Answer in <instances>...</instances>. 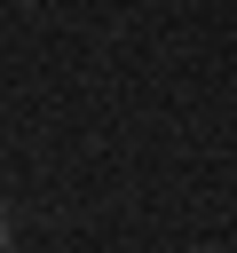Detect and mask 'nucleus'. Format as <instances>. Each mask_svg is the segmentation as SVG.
<instances>
[{"instance_id": "obj_1", "label": "nucleus", "mask_w": 237, "mask_h": 253, "mask_svg": "<svg viewBox=\"0 0 237 253\" xmlns=\"http://www.w3.org/2000/svg\"><path fill=\"white\" fill-rule=\"evenodd\" d=\"M0 253H8V206H0Z\"/></svg>"}]
</instances>
